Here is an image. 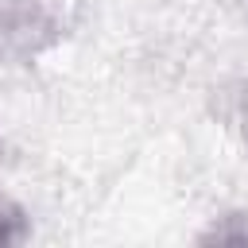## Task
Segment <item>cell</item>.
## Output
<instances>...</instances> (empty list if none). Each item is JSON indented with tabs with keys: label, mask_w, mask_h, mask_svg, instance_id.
<instances>
[{
	"label": "cell",
	"mask_w": 248,
	"mask_h": 248,
	"mask_svg": "<svg viewBox=\"0 0 248 248\" xmlns=\"http://www.w3.org/2000/svg\"><path fill=\"white\" fill-rule=\"evenodd\" d=\"M58 0H0V62H27L62 35Z\"/></svg>",
	"instance_id": "cell-1"
},
{
	"label": "cell",
	"mask_w": 248,
	"mask_h": 248,
	"mask_svg": "<svg viewBox=\"0 0 248 248\" xmlns=\"http://www.w3.org/2000/svg\"><path fill=\"white\" fill-rule=\"evenodd\" d=\"M27 240V213L0 194V248L4 244H23Z\"/></svg>",
	"instance_id": "cell-2"
}]
</instances>
